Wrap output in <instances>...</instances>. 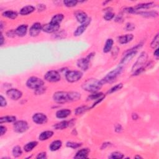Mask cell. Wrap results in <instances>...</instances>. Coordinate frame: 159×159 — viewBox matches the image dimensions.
Instances as JSON below:
<instances>
[{"label": "cell", "mask_w": 159, "mask_h": 159, "mask_svg": "<svg viewBox=\"0 0 159 159\" xmlns=\"http://www.w3.org/2000/svg\"><path fill=\"white\" fill-rule=\"evenodd\" d=\"M103 84L101 81L95 78H90L86 80L82 85V89L88 92L96 93L102 88Z\"/></svg>", "instance_id": "1"}, {"label": "cell", "mask_w": 159, "mask_h": 159, "mask_svg": "<svg viewBox=\"0 0 159 159\" xmlns=\"http://www.w3.org/2000/svg\"><path fill=\"white\" fill-rule=\"evenodd\" d=\"M147 59L148 55L146 52H143L140 53V56L132 68V71L134 72V75H139L144 70V65H146Z\"/></svg>", "instance_id": "2"}, {"label": "cell", "mask_w": 159, "mask_h": 159, "mask_svg": "<svg viewBox=\"0 0 159 159\" xmlns=\"http://www.w3.org/2000/svg\"><path fill=\"white\" fill-rule=\"evenodd\" d=\"M122 70H123V67L122 66H119L118 67L116 68L113 71H110L109 73L107 74L102 80H100L103 85L108 84V83H112L116 80V79L117 78L118 76L120 75Z\"/></svg>", "instance_id": "3"}, {"label": "cell", "mask_w": 159, "mask_h": 159, "mask_svg": "<svg viewBox=\"0 0 159 159\" xmlns=\"http://www.w3.org/2000/svg\"><path fill=\"white\" fill-rule=\"evenodd\" d=\"M53 99L57 103L63 104L70 102V98L68 92H57L53 94Z\"/></svg>", "instance_id": "4"}, {"label": "cell", "mask_w": 159, "mask_h": 159, "mask_svg": "<svg viewBox=\"0 0 159 159\" xmlns=\"http://www.w3.org/2000/svg\"><path fill=\"white\" fill-rule=\"evenodd\" d=\"M44 84V82L42 79L35 77H32L29 78L26 82V85L28 88L34 90H37L42 87Z\"/></svg>", "instance_id": "5"}, {"label": "cell", "mask_w": 159, "mask_h": 159, "mask_svg": "<svg viewBox=\"0 0 159 159\" xmlns=\"http://www.w3.org/2000/svg\"><path fill=\"white\" fill-rule=\"evenodd\" d=\"M82 76L83 73L80 71H68L65 74V78L68 82L74 83L80 80Z\"/></svg>", "instance_id": "6"}, {"label": "cell", "mask_w": 159, "mask_h": 159, "mask_svg": "<svg viewBox=\"0 0 159 159\" xmlns=\"http://www.w3.org/2000/svg\"><path fill=\"white\" fill-rule=\"evenodd\" d=\"M44 78L46 81L49 82H57L60 81V75L57 71L50 70L47 72L44 76Z\"/></svg>", "instance_id": "7"}, {"label": "cell", "mask_w": 159, "mask_h": 159, "mask_svg": "<svg viewBox=\"0 0 159 159\" xmlns=\"http://www.w3.org/2000/svg\"><path fill=\"white\" fill-rule=\"evenodd\" d=\"M14 131L17 133H23L27 131L29 126L27 122L25 121H18L15 122L13 126Z\"/></svg>", "instance_id": "8"}, {"label": "cell", "mask_w": 159, "mask_h": 159, "mask_svg": "<svg viewBox=\"0 0 159 159\" xmlns=\"http://www.w3.org/2000/svg\"><path fill=\"white\" fill-rule=\"evenodd\" d=\"M92 53L90 54V55L85 58V59H79L77 62V66L84 71H86L89 68V63L90 61L91 60L92 57Z\"/></svg>", "instance_id": "9"}, {"label": "cell", "mask_w": 159, "mask_h": 159, "mask_svg": "<svg viewBox=\"0 0 159 159\" xmlns=\"http://www.w3.org/2000/svg\"><path fill=\"white\" fill-rule=\"evenodd\" d=\"M6 95L10 99L13 100H18L23 96V93L17 89H9L6 92Z\"/></svg>", "instance_id": "10"}, {"label": "cell", "mask_w": 159, "mask_h": 159, "mask_svg": "<svg viewBox=\"0 0 159 159\" xmlns=\"http://www.w3.org/2000/svg\"><path fill=\"white\" fill-rule=\"evenodd\" d=\"M32 120L37 124H43L47 122V117L43 113H35L32 116Z\"/></svg>", "instance_id": "11"}, {"label": "cell", "mask_w": 159, "mask_h": 159, "mask_svg": "<svg viewBox=\"0 0 159 159\" xmlns=\"http://www.w3.org/2000/svg\"><path fill=\"white\" fill-rule=\"evenodd\" d=\"M60 28V25H55L51 23L46 24L42 26V31L47 33H53L57 32Z\"/></svg>", "instance_id": "12"}, {"label": "cell", "mask_w": 159, "mask_h": 159, "mask_svg": "<svg viewBox=\"0 0 159 159\" xmlns=\"http://www.w3.org/2000/svg\"><path fill=\"white\" fill-rule=\"evenodd\" d=\"M41 30H42V26H41V24L39 23H35L31 27L29 34L32 37H36L40 34Z\"/></svg>", "instance_id": "13"}, {"label": "cell", "mask_w": 159, "mask_h": 159, "mask_svg": "<svg viewBox=\"0 0 159 159\" xmlns=\"http://www.w3.org/2000/svg\"><path fill=\"white\" fill-rule=\"evenodd\" d=\"M90 23V19H88L86 23L82 24L80 26L78 27V28L76 29V31L74 32V35L75 36L81 35L85 31L86 29L88 27Z\"/></svg>", "instance_id": "14"}, {"label": "cell", "mask_w": 159, "mask_h": 159, "mask_svg": "<svg viewBox=\"0 0 159 159\" xmlns=\"http://www.w3.org/2000/svg\"><path fill=\"white\" fill-rule=\"evenodd\" d=\"M15 31L17 35L19 36V37H24V35H26L27 31V26L26 24L21 25V26L17 27Z\"/></svg>", "instance_id": "15"}, {"label": "cell", "mask_w": 159, "mask_h": 159, "mask_svg": "<svg viewBox=\"0 0 159 159\" xmlns=\"http://www.w3.org/2000/svg\"><path fill=\"white\" fill-rule=\"evenodd\" d=\"M76 18L78 21V22L81 24H84L86 23L88 20V17L86 14L83 11H78L76 13Z\"/></svg>", "instance_id": "16"}, {"label": "cell", "mask_w": 159, "mask_h": 159, "mask_svg": "<svg viewBox=\"0 0 159 159\" xmlns=\"http://www.w3.org/2000/svg\"><path fill=\"white\" fill-rule=\"evenodd\" d=\"M35 11V8L34 6H32L31 5H28L23 7V8L20 10L19 13L21 15L23 16H26L28 15V14H31L32 13H33Z\"/></svg>", "instance_id": "17"}, {"label": "cell", "mask_w": 159, "mask_h": 159, "mask_svg": "<svg viewBox=\"0 0 159 159\" xmlns=\"http://www.w3.org/2000/svg\"><path fill=\"white\" fill-rule=\"evenodd\" d=\"M134 38V35L132 34H126L124 35L120 36L118 38V42L121 44H125L127 43L131 42Z\"/></svg>", "instance_id": "18"}, {"label": "cell", "mask_w": 159, "mask_h": 159, "mask_svg": "<svg viewBox=\"0 0 159 159\" xmlns=\"http://www.w3.org/2000/svg\"><path fill=\"white\" fill-rule=\"evenodd\" d=\"M71 114V111L68 109H63L58 111L56 113V116L59 119H65Z\"/></svg>", "instance_id": "19"}, {"label": "cell", "mask_w": 159, "mask_h": 159, "mask_svg": "<svg viewBox=\"0 0 159 159\" xmlns=\"http://www.w3.org/2000/svg\"><path fill=\"white\" fill-rule=\"evenodd\" d=\"M90 150L88 149H82L80 150L76 154L75 158H86L88 157Z\"/></svg>", "instance_id": "20"}, {"label": "cell", "mask_w": 159, "mask_h": 159, "mask_svg": "<svg viewBox=\"0 0 159 159\" xmlns=\"http://www.w3.org/2000/svg\"><path fill=\"white\" fill-rule=\"evenodd\" d=\"M53 135V132L52 131H47L42 132L41 134L39 135V139L40 140L44 141V140H48L50 137H52Z\"/></svg>", "instance_id": "21"}, {"label": "cell", "mask_w": 159, "mask_h": 159, "mask_svg": "<svg viewBox=\"0 0 159 159\" xmlns=\"http://www.w3.org/2000/svg\"><path fill=\"white\" fill-rule=\"evenodd\" d=\"M63 18L64 16L62 14H57L52 18L50 23L55 25H60L63 19Z\"/></svg>", "instance_id": "22"}, {"label": "cell", "mask_w": 159, "mask_h": 159, "mask_svg": "<svg viewBox=\"0 0 159 159\" xmlns=\"http://www.w3.org/2000/svg\"><path fill=\"white\" fill-rule=\"evenodd\" d=\"M62 146V142L61 140H55L51 143L50 146V149L51 151H56L59 150Z\"/></svg>", "instance_id": "23"}, {"label": "cell", "mask_w": 159, "mask_h": 159, "mask_svg": "<svg viewBox=\"0 0 159 159\" xmlns=\"http://www.w3.org/2000/svg\"><path fill=\"white\" fill-rule=\"evenodd\" d=\"M113 40L112 39H108L105 43V45L103 48V52L104 53H108L111 51V50L113 45Z\"/></svg>", "instance_id": "24"}, {"label": "cell", "mask_w": 159, "mask_h": 159, "mask_svg": "<svg viewBox=\"0 0 159 159\" xmlns=\"http://www.w3.org/2000/svg\"><path fill=\"white\" fill-rule=\"evenodd\" d=\"M154 6V3H143V4H140L135 6L134 9L135 11H137L139 9H149L152 7Z\"/></svg>", "instance_id": "25"}, {"label": "cell", "mask_w": 159, "mask_h": 159, "mask_svg": "<svg viewBox=\"0 0 159 159\" xmlns=\"http://www.w3.org/2000/svg\"><path fill=\"white\" fill-rule=\"evenodd\" d=\"M38 142L37 141H32L31 142H29L24 147V150L26 152H29L34 149V148L37 146Z\"/></svg>", "instance_id": "26"}, {"label": "cell", "mask_w": 159, "mask_h": 159, "mask_svg": "<svg viewBox=\"0 0 159 159\" xmlns=\"http://www.w3.org/2000/svg\"><path fill=\"white\" fill-rule=\"evenodd\" d=\"M69 126V123L67 121H63L59 123H57L53 126V128H55L56 130H63L66 129L68 126Z\"/></svg>", "instance_id": "27"}, {"label": "cell", "mask_w": 159, "mask_h": 159, "mask_svg": "<svg viewBox=\"0 0 159 159\" xmlns=\"http://www.w3.org/2000/svg\"><path fill=\"white\" fill-rule=\"evenodd\" d=\"M3 16L8 17L9 19H16L17 16V14L15 11H6L2 14Z\"/></svg>", "instance_id": "28"}, {"label": "cell", "mask_w": 159, "mask_h": 159, "mask_svg": "<svg viewBox=\"0 0 159 159\" xmlns=\"http://www.w3.org/2000/svg\"><path fill=\"white\" fill-rule=\"evenodd\" d=\"M68 94H69L70 102H76V101H78L81 98L80 93L78 92H68Z\"/></svg>", "instance_id": "29"}, {"label": "cell", "mask_w": 159, "mask_h": 159, "mask_svg": "<svg viewBox=\"0 0 159 159\" xmlns=\"http://www.w3.org/2000/svg\"><path fill=\"white\" fill-rule=\"evenodd\" d=\"M16 120V118L13 116H7L1 117L0 118V123L3 124L4 122H15Z\"/></svg>", "instance_id": "30"}, {"label": "cell", "mask_w": 159, "mask_h": 159, "mask_svg": "<svg viewBox=\"0 0 159 159\" xmlns=\"http://www.w3.org/2000/svg\"><path fill=\"white\" fill-rule=\"evenodd\" d=\"M137 14H140L141 16H143L144 17H155L158 16V13L156 11H145V12H139L137 13Z\"/></svg>", "instance_id": "31"}, {"label": "cell", "mask_w": 159, "mask_h": 159, "mask_svg": "<svg viewBox=\"0 0 159 159\" xmlns=\"http://www.w3.org/2000/svg\"><path fill=\"white\" fill-rule=\"evenodd\" d=\"M13 155L14 157H19L23 154V150L21 149V147L17 146L14 147L13 149Z\"/></svg>", "instance_id": "32"}, {"label": "cell", "mask_w": 159, "mask_h": 159, "mask_svg": "<svg viewBox=\"0 0 159 159\" xmlns=\"http://www.w3.org/2000/svg\"><path fill=\"white\" fill-rule=\"evenodd\" d=\"M104 95L102 93H95V94H93V95H90L88 97L87 100L89 101H92V100H98L101 98L104 97Z\"/></svg>", "instance_id": "33"}, {"label": "cell", "mask_w": 159, "mask_h": 159, "mask_svg": "<svg viewBox=\"0 0 159 159\" xmlns=\"http://www.w3.org/2000/svg\"><path fill=\"white\" fill-rule=\"evenodd\" d=\"M122 87H123V85H122V84H118L116 86H113V88H111L109 91L108 92V94H111V93H113L116 92H118V91H119V90H120Z\"/></svg>", "instance_id": "34"}, {"label": "cell", "mask_w": 159, "mask_h": 159, "mask_svg": "<svg viewBox=\"0 0 159 159\" xmlns=\"http://www.w3.org/2000/svg\"><path fill=\"white\" fill-rule=\"evenodd\" d=\"M123 157H124V155L121 152H113L109 157L110 158H113V159H121Z\"/></svg>", "instance_id": "35"}, {"label": "cell", "mask_w": 159, "mask_h": 159, "mask_svg": "<svg viewBox=\"0 0 159 159\" xmlns=\"http://www.w3.org/2000/svg\"><path fill=\"white\" fill-rule=\"evenodd\" d=\"M78 3V1H76V0H71V1H69V0H66V1H63L64 5L67 7H69V8L75 6L77 5Z\"/></svg>", "instance_id": "36"}, {"label": "cell", "mask_w": 159, "mask_h": 159, "mask_svg": "<svg viewBox=\"0 0 159 159\" xmlns=\"http://www.w3.org/2000/svg\"><path fill=\"white\" fill-rule=\"evenodd\" d=\"M88 110V108L85 106H82L80 107L77 108L75 110V114L76 115H80L83 113H84L85 112Z\"/></svg>", "instance_id": "37"}, {"label": "cell", "mask_w": 159, "mask_h": 159, "mask_svg": "<svg viewBox=\"0 0 159 159\" xmlns=\"http://www.w3.org/2000/svg\"><path fill=\"white\" fill-rule=\"evenodd\" d=\"M158 34H157L155 37H154V39H153V41H152L151 44H150V47L152 49H155L158 47Z\"/></svg>", "instance_id": "38"}, {"label": "cell", "mask_w": 159, "mask_h": 159, "mask_svg": "<svg viewBox=\"0 0 159 159\" xmlns=\"http://www.w3.org/2000/svg\"><path fill=\"white\" fill-rule=\"evenodd\" d=\"M66 145L68 147L71 148V149H77V148L80 147L82 146V144L73 142H68Z\"/></svg>", "instance_id": "39"}, {"label": "cell", "mask_w": 159, "mask_h": 159, "mask_svg": "<svg viewBox=\"0 0 159 159\" xmlns=\"http://www.w3.org/2000/svg\"><path fill=\"white\" fill-rule=\"evenodd\" d=\"M114 17V14L112 12L108 11L107 12L104 16V19L106 21H111V19H113Z\"/></svg>", "instance_id": "40"}, {"label": "cell", "mask_w": 159, "mask_h": 159, "mask_svg": "<svg viewBox=\"0 0 159 159\" xmlns=\"http://www.w3.org/2000/svg\"><path fill=\"white\" fill-rule=\"evenodd\" d=\"M7 105V102L5 98L2 95L0 96V106L1 107H5Z\"/></svg>", "instance_id": "41"}, {"label": "cell", "mask_w": 159, "mask_h": 159, "mask_svg": "<svg viewBox=\"0 0 159 159\" xmlns=\"http://www.w3.org/2000/svg\"><path fill=\"white\" fill-rule=\"evenodd\" d=\"M135 29L134 24L132 23H128L126 24V31H133Z\"/></svg>", "instance_id": "42"}, {"label": "cell", "mask_w": 159, "mask_h": 159, "mask_svg": "<svg viewBox=\"0 0 159 159\" xmlns=\"http://www.w3.org/2000/svg\"><path fill=\"white\" fill-rule=\"evenodd\" d=\"M7 36L9 37H15L16 33V31H14V30H10L8 32L6 33Z\"/></svg>", "instance_id": "43"}, {"label": "cell", "mask_w": 159, "mask_h": 159, "mask_svg": "<svg viewBox=\"0 0 159 159\" xmlns=\"http://www.w3.org/2000/svg\"><path fill=\"white\" fill-rule=\"evenodd\" d=\"M45 91V89L43 88L42 86V87L39 88L37 90H35V93L37 94V95H41V94L44 93Z\"/></svg>", "instance_id": "44"}, {"label": "cell", "mask_w": 159, "mask_h": 159, "mask_svg": "<svg viewBox=\"0 0 159 159\" xmlns=\"http://www.w3.org/2000/svg\"><path fill=\"white\" fill-rule=\"evenodd\" d=\"M7 131V128L5 127V126H1L0 127V134H1V136H3L5 134L6 132Z\"/></svg>", "instance_id": "45"}, {"label": "cell", "mask_w": 159, "mask_h": 159, "mask_svg": "<svg viewBox=\"0 0 159 159\" xmlns=\"http://www.w3.org/2000/svg\"><path fill=\"white\" fill-rule=\"evenodd\" d=\"M37 158H42V159H44L47 158V155H46V153L45 152H42L38 154V155L36 157Z\"/></svg>", "instance_id": "46"}, {"label": "cell", "mask_w": 159, "mask_h": 159, "mask_svg": "<svg viewBox=\"0 0 159 159\" xmlns=\"http://www.w3.org/2000/svg\"><path fill=\"white\" fill-rule=\"evenodd\" d=\"M37 9L39 11H44L45 9V6L44 5H42V4L38 5Z\"/></svg>", "instance_id": "47"}, {"label": "cell", "mask_w": 159, "mask_h": 159, "mask_svg": "<svg viewBox=\"0 0 159 159\" xmlns=\"http://www.w3.org/2000/svg\"><path fill=\"white\" fill-rule=\"evenodd\" d=\"M122 127L120 124H118L116 126V131L117 132H121L122 131Z\"/></svg>", "instance_id": "48"}, {"label": "cell", "mask_w": 159, "mask_h": 159, "mask_svg": "<svg viewBox=\"0 0 159 159\" xmlns=\"http://www.w3.org/2000/svg\"><path fill=\"white\" fill-rule=\"evenodd\" d=\"M132 119H134V120H136V119H138V116H137V114H136V113L133 114L132 116Z\"/></svg>", "instance_id": "49"}, {"label": "cell", "mask_w": 159, "mask_h": 159, "mask_svg": "<svg viewBox=\"0 0 159 159\" xmlns=\"http://www.w3.org/2000/svg\"><path fill=\"white\" fill-rule=\"evenodd\" d=\"M4 44V37H3V34H1V45H3Z\"/></svg>", "instance_id": "50"}, {"label": "cell", "mask_w": 159, "mask_h": 159, "mask_svg": "<svg viewBox=\"0 0 159 159\" xmlns=\"http://www.w3.org/2000/svg\"><path fill=\"white\" fill-rule=\"evenodd\" d=\"M154 54L155 56H156V57L158 56V49H157L156 50H155V51L154 52Z\"/></svg>", "instance_id": "51"}, {"label": "cell", "mask_w": 159, "mask_h": 159, "mask_svg": "<svg viewBox=\"0 0 159 159\" xmlns=\"http://www.w3.org/2000/svg\"><path fill=\"white\" fill-rule=\"evenodd\" d=\"M135 158H142V157H140V156H139V155H136V156L135 157Z\"/></svg>", "instance_id": "52"}]
</instances>
